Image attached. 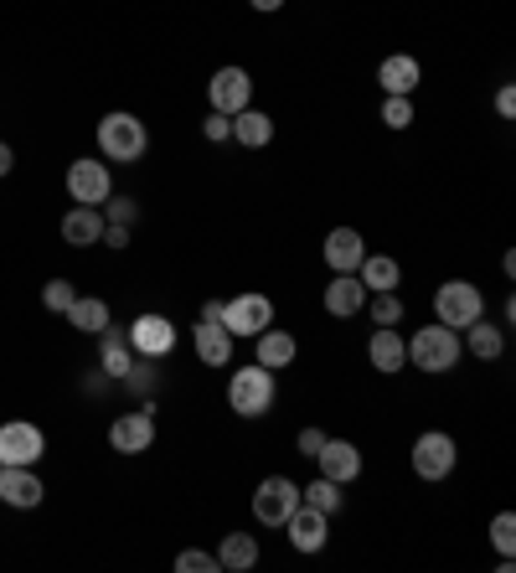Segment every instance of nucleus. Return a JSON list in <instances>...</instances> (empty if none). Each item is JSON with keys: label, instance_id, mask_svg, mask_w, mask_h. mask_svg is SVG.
Wrapping results in <instances>:
<instances>
[{"label": "nucleus", "instance_id": "nucleus-1", "mask_svg": "<svg viewBox=\"0 0 516 573\" xmlns=\"http://www.w3.org/2000/svg\"><path fill=\"white\" fill-rule=\"evenodd\" d=\"M459 356H465V346H459V331L439 326V320L418 326L414 337H408V367H418V373H429V377L455 373Z\"/></svg>", "mask_w": 516, "mask_h": 573}, {"label": "nucleus", "instance_id": "nucleus-2", "mask_svg": "<svg viewBox=\"0 0 516 573\" xmlns=\"http://www.w3.org/2000/svg\"><path fill=\"white\" fill-rule=\"evenodd\" d=\"M274 398H279V377L269 367H258V362H248V367H238L228 377V409L238 418H263L274 409Z\"/></svg>", "mask_w": 516, "mask_h": 573}, {"label": "nucleus", "instance_id": "nucleus-3", "mask_svg": "<svg viewBox=\"0 0 516 573\" xmlns=\"http://www.w3.org/2000/svg\"><path fill=\"white\" fill-rule=\"evenodd\" d=\"M99 150H103V160L130 166V160H139L145 150H150V130L139 124V114H124V109H114V114L99 119Z\"/></svg>", "mask_w": 516, "mask_h": 573}, {"label": "nucleus", "instance_id": "nucleus-4", "mask_svg": "<svg viewBox=\"0 0 516 573\" xmlns=\"http://www.w3.org/2000/svg\"><path fill=\"white\" fill-rule=\"evenodd\" d=\"M486 316V295H480L470 279H444L434 290V320L450 326V331H465L470 320Z\"/></svg>", "mask_w": 516, "mask_h": 573}, {"label": "nucleus", "instance_id": "nucleus-5", "mask_svg": "<svg viewBox=\"0 0 516 573\" xmlns=\"http://www.w3.org/2000/svg\"><path fill=\"white\" fill-rule=\"evenodd\" d=\"M222 326L233 331V341H254L263 326H274V300L258 295V290H243V295L222 300Z\"/></svg>", "mask_w": 516, "mask_h": 573}, {"label": "nucleus", "instance_id": "nucleus-6", "mask_svg": "<svg viewBox=\"0 0 516 573\" xmlns=\"http://www.w3.org/2000/svg\"><path fill=\"white\" fill-rule=\"evenodd\" d=\"M459 465V444L444 429H429V435L414 439V475L418 480H450Z\"/></svg>", "mask_w": 516, "mask_h": 573}, {"label": "nucleus", "instance_id": "nucleus-7", "mask_svg": "<svg viewBox=\"0 0 516 573\" xmlns=\"http://www.w3.org/2000/svg\"><path fill=\"white\" fill-rule=\"evenodd\" d=\"M295 507H299V486L290 475H263V480H258V491H254L258 527H284Z\"/></svg>", "mask_w": 516, "mask_h": 573}, {"label": "nucleus", "instance_id": "nucleus-8", "mask_svg": "<svg viewBox=\"0 0 516 573\" xmlns=\"http://www.w3.org/2000/svg\"><path fill=\"white\" fill-rule=\"evenodd\" d=\"M248 99H254V78H248V68H238V62L218 68L212 83H207V103H212V114L233 119L238 109H248Z\"/></svg>", "mask_w": 516, "mask_h": 573}, {"label": "nucleus", "instance_id": "nucleus-9", "mask_svg": "<svg viewBox=\"0 0 516 573\" xmlns=\"http://www.w3.org/2000/svg\"><path fill=\"white\" fill-rule=\"evenodd\" d=\"M47 455V435L32 418H11L0 424V465H37Z\"/></svg>", "mask_w": 516, "mask_h": 573}, {"label": "nucleus", "instance_id": "nucleus-10", "mask_svg": "<svg viewBox=\"0 0 516 573\" xmlns=\"http://www.w3.org/2000/svg\"><path fill=\"white\" fill-rule=\"evenodd\" d=\"M150 444H156V409H150V403L135 409V414H120L109 424V450H114V455H145Z\"/></svg>", "mask_w": 516, "mask_h": 573}, {"label": "nucleus", "instance_id": "nucleus-11", "mask_svg": "<svg viewBox=\"0 0 516 573\" xmlns=\"http://www.w3.org/2000/svg\"><path fill=\"white\" fill-rule=\"evenodd\" d=\"M67 197L78 202V207H103V202L114 197L109 166H103V160H73V166H67Z\"/></svg>", "mask_w": 516, "mask_h": 573}, {"label": "nucleus", "instance_id": "nucleus-12", "mask_svg": "<svg viewBox=\"0 0 516 573\" xmlns=\"http://www.w3.org/2000/svg\"><path fill=\"white\" fill-rule=\"evenodd\" d=\"M130 346H135V356H171L176 352V326H171V316H156V310H145V316L130 326Z\"/></svg>", "mask_w": 516, "mask_h": 573}, {"label": "nucleus", "instance_id": "nucleus-13", "mask_svg": "<svg viewBox=\"0 0 516 573\" xmlns=\"http://www.w3.org/2000/svg\"><path fill=\"white\" fill-rule=\"evenodd\" d=\"M284 533H290V542H295V553H320V548L331 542V516L299 501L295 512H290V522H284Z\"/></svg>", "mask_w": 516, "mask_h": 573}, {"label": "nucleus", "instance_id": "nucleus-14", "mask_svg": "<svg viewBox=\"0 0 516 573\" xmlns=\"http://www.w3.org/2000/svg\"><path fill=\"white\" fill-rule=\"evenodd\" d=\"M41 480H37V465H0V501L16 507V512H32L41 507Z\"/></svg>", "mask_w": 516, "mask_h": 573}, {"label": "nucleus", "instance_id": "nucleus-15", "mask_svg": "<svg viewBox=\"0 0 516 573\" xmlns=\"http://www.w3.org/2000/svg\"><path fill=\"white\" fill-rule=\"evenodd\" d=\"M192 346H197L201 367H228L238 341H233V331H228L222 320H197V326H192Z\"/></svg>", "mask_w": 516, "mask_h": 573}, {"label": "nucleus", "instance_id": "nucleus-16", "mask_svg": "<svg viewBox=\"0 0 516 573\" xmlns=\"http://www.w3.org/2000/svg\"><path fill=\"white\" fill-rule=\"evenodd\" d=\"M320 254H325V264H331L336 275H357V264L367 258V237H361L357 228H331L325 243H320Z\"/></svg>", "mask_w": 516, "mask_h": 573}, {"label": "nucleus", "instance_id": "nucleus-17", "mask_svg": "<svg viewBox=\"0 0 516 573\" xmlns=\"http://www.w3.org/2000/svg\"><path fill=\"white\" fill-rule=\"evenodd\" d=\"M320 305H325V316L352 320V316H361V305H367V284H361L357 275H336L320 290Z\"/></svg>", "mask_w": 516, "mask_h": 573}, {"label": "nucleus", "instance_id": "nucleus-18", "mask_svg": "<svg viewBox=\"0 0 516 573\" xmlns=\"http://www.w3.org/2000/svg\"><path fill=\"white\" fill-rule=\"evenodd\" d=\"M316 465H320V475H331V480L346 486V480H357V475H361V450L352 444V439H331V435H325Z\"/></svg>", "mask_w": 516, "mask_h": 573}, {"label": "nucleus", "instance_id": "nucleus-19", "mask_svg": "<svg viewBox=\"0 0 516 573\" xmlns=\"http://www.w3.org/2000/svg\"><path fill=\"white\" fill-rule=\"evenodd\" d=\"M367 362L388 377L403 373V367H408V341H403V331H397V326H378L372 341H367Z\"/></svg>", "mask_w": 516, "mask_h": 573}, {"label": "nucleus", "instance_id": "nucleus-20", "mask_svg": "<svg viewBox=\"0 0 516 573\" xmlns=\"http://www.w3.org/2000/svg\"><path fill=\"white\" fill-rule=\"evenodd\" d=\"M254 346H258L254 362L258 367H269V373H284V367L299 356V341L290 337V331H274V326H263V331L254 337Z\"/></svg>", "mask_w": 516, "mask_h": 573}, {"label": "nucleus", "instance_id": "nucleus-21", "mask_svg": "<svg viewBox=\"0 0 516 573\" xmlns=\"http://www.w3.org/2000/svg\"><path fill=\"white\" fill-rule=\"evenodd\" d=\"M130 362H135V346H130V331H120V326L109 320V326L99 331V367H103L109 377H114V382H120V377L130 373Z\"/></svg>", "mask_w": 516, "mask_h": 573}, {"label": "nucleus", "instance_id": "nucleus-22", "mask_svg": "<svg viewBox=\"0 0 516 573\" xmlns=\"http://www.w3.org/2000/svg\"><path fill=\"white\" fill-rule=\"evenodd\" d=\"M418 78H423V68H418V58H408V52H393V58H382V62H378L382 94H408V99H414Z\"/></svg>", "mask_w": 516, "mask_h": 573}, {"label": "nucleus", "instance_id": "nucleus-23", "mask_svg": "<svg viewBox=\"0 0 516 573\" xmlns=\"http://www.w3.org/2000/svg\"><path fill=\"white\" fill-rule=\"evenodd\" d=\"M459 346H465L470 356H480V362H496V356L506 352V331L480 316V320H470V326L459 331Z\"/></svg>", "mask_w": 516, "mask_h": 573}, {"label": "nucleus", "instance_id": "nucleus-24", "mask_svg": "<svg viewBox=\"0 0 516 573\" xmlns=\"http://www.w3.org/2000/svg\"><path fill=\"white\" fill-rule=\"evenodd\" d=\"M99 237H103V207H78V202H73V212L62 218V243L88 248V243H99Z\"/></svg>", "mask_w": 516, "mask_h": 573}, {"label": "nucleus", "instance_id": "nucleus-25", "mask_svg": "<svg viewBox=\"0 0 516 573\" xmlns=\"http://www.w3.org/2000/svg\"><path fill=\"white\" fill-rule=\"evenodd\" d=\"M233 139H238L243 150H263V145L274 139V119L248 103V109H238V114H233Z\"/></svg>", "mask_w": 516, "mask_h": 573}, {"label": "nucleus", "instance_id": "nucleus-26", "mask_svg": "<svg viewBox=\"0 0 516 573\" xmlns=\"http://www.w3.org/2000/svg\"><path fill=\"white\" fill-rule=\"evenodd\" d=\"M218 569L222 573H248L258 569V537L254 533H228L218 548Z\"/></svg>", "mask_w": 516, "mask_h": 573}, {"label": "nucleus", "instance_id": "nucleus-27", "mask_svg": "<svg viewBox=\"0 0 516 573\" xmlns=\"http://www.w3.org/2000/svg\"><path fill=\"white\" fill-rule=\"evenodd\" d=\"M62 316H67V326H73V331H83V337H99L103 326L114 320V316H109V305H103V300H94V295H78L67 310H62Z\"/></svg>", "mask_w": 516, "mask_h": 573}, {"label": "nucleus", "instance_id": "nucleus-28", "mask_svg": "<svg viewBox=\"0 0 516 573\" xmlns=\"http://www.w3.org/2000/svg\"><path fill=\"white\" fill-rule=\"evenodd\" d=\"M357 279L367 284V290H397V284H403V264L388 258V254H367L357 264Z\"/></svg>", "mask_w": 516, "mask_h": 573}, {"label": "nucleus", "instance_id": "nucleus-29", "mask_svg": "<svg viewBox=\"0 0 516 573\" xmlns=\"http://www.w3.org/2000/svg\"><path fill=\"white\" fill-rule=\"evenodd\" d=\"M299 501H305V507H316V512H325V516H336L346 496H341V480H331V475H316L310 486H299Z\"/></svg>", "mask_w": 516, "mask_h": 573}, {"label": "nucleus", "instance_id": "nucleus-30", "mask_svg": "<svg viewBox=\"0 0 516 573\" xmlns=\"http://www.w3.org/2000/svg\"><path fill=\"white\" fill-rule=\"evenodd\" d=\"M367 316H372V326H403V295L397 290H367V305H361Z\"/></svg>", "mask_w": 516, "mask_h": 573}, {"label": "nucleus", "instance_id": "nucleus-31", "mask_svg": "<svg viewBox=\"0 0 516 573\" xmlns=\"http://www.w3.org/2000/svg\"><path fill=\"white\" fill-rule=\"evenodd\" d=\"M382 124H388V130H408V124H414V99H408V94H388V99H382Z\"/></svg>", "mask_w": 516, "mask_h": 573}, {"label": "nucleus", "instance_id": "nucleus-32", "mask_svg": "<svg viewBox=\"0 0 516 573\" xmlns=\"http://www.w3.org/2000/svg\"><path fill=\"white\" fill-rule=\"evenodd\" d=\"M491 548H496L501 558H512V548H516V516L512 512L491 516Z\"/></svg>", "mask_w": 516, "mask_h": 573}, {"label": "nucleus", "instance_id": "nucleus-33", "mask_svg": "<svg viewBox=\"0 0 516 573\" xmlns=\"http://www.w3.org/2000/svg\"><path fill=\"white\" fill-rule=\"evenodd\" d=\"M73 300H78L73 279H47V284H41V305H47V310H58V316L73 305Z\"/></svg>", "mask_w": 516, "mask_h": 573}, {"label": "nucleus", "instance_id": "nucleus-34", "mask_svg": "<svg viewBox=\"0 0 516 573\" xmlns=\"http://www.w3.org/2000/svg\"><path fill=\"white\" fill-rule=\"evenodd\" d=\"M135 218H139L135 197H109L103 202V222H124V228H135Z\"/></svg>", "mask_w": 516, "mask_h": 573}, {"label": "nucleus", "instance_id": "nucleus-35", "mask_svg": "<svg viewBox=\"0 0 516 573\" xmlns=\"http://www.w3.org/2000/svg\"><path fill=\"white\" fill-rule=\"evenodd\" d=\"M181 573H218V553H201V548H186V553L176 558Z\"/></svg>", "mask_w": 516, "mask_h": 573}, {"label": "nucleus", "instance_id": "nucleus-36", "mask_svg": "<svg viewBox=\"0 0 516 573\" xmlns=\"http://www.w3.org/2000/svg\"><path fill=\"white\" fill-rule=\"evenodd\" d=\"M201 135L212 139V145L233 139V119H228V114H207V119H201Z\"/></svg>", "mask_w": 516, "mask_h": 573}, {"label": "nucleus", "instance_id": "nucleus-37", "mask_svg": "<svg viewBox=\"0 0 516 573\" xmlns=\"http://www.w3.org/2000/svg\"><path fill=\"white\" fill-rule=\"evenodd\" d=\"M320 444H325V435H320V429H299V435H295L299 460H316V455H320Z\"/></svg>", "mask_w": 516, "mask_h": 573}, {"label": "nucleus", "instance_id": "nucleus-38", "mask_svg": "<svg viewBox=\"0 0 516 573\" xmlns=\"http://www.w3.org/2000/svg\"><path fill=\"white\" fill-rule=\"evenodd\" d=\"M99 243H109V248H130V228H124V222H103Z\"/></svg>", "mask_w": 516, "mask_h": 573}, {"label": "nucleus", "instance_id": "nucleus-39", "mask_svg": "<svg viewBox=\"0 0 516 573\" xmlns=\"http://www.w3.org/2000/svg\"><path fill=\"white\" fill-rule=\"evenodd\" d=\"M496 114H501V119L516 114V94H512V88H501V94H496Z\"/></svg>", "mask_w": 516, "mask_h": 573}, {"label": "nucleus", "instance_id": "nucleus-40", "mask_svg": "<svg viewBox=\"0 0 516 573\" xmlns=\"http://www.w3.org/2000/svg\"><path fill=\"white\" fill-rule=\"evenodd\" d=\"M11 166H16V150H11V145H5V139H0V181L11 176Z\"/></svg>", "mask_w": 516, "mask_h": 573}, {"label": "nucleus", "instance_id": "nucleus-41", "mask_svg": "<svg viewBox=\"0 0 516 573\" xmlns=\"http://www.w3.org/2000/svg\"><path fill=\"white\" fill-rule=\"evenodd\" d=\"M201 320H222V300H201Z\"/></svg>", "mask_w": 516, "mask_h": 573}, {"label": "nucleus", "instance_id": "nucleus-42", "mask_svg": "<svg viewBox=\"0 0 516 573\" xmlns=\"http://www.w3.org/2000/svg\"><path fill=\"white\" fill-rule=\"evenodd\" d=\"M248 5H254V11H263V16H274V11L284 5V0H248Z\"/></svg>", "mask_w": 516, "mask_h": 573}]
</instances>
